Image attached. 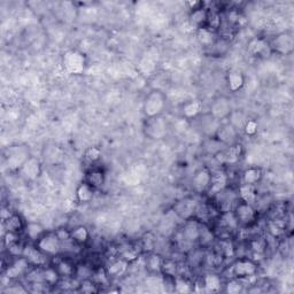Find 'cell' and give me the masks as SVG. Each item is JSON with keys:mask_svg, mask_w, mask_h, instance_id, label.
Masks as SVG:
<instances>
[{"mask_svg": "<svg viewBox=\"0 0 294 294\" xmlns=\"http://www.w3.org/2000/svg\"><path fill=\"white\" fill-rule=\"evenodd\" d=\"M165 104H167V99L162 92L159 90L151 91L146 95L144 104H142V110H144L145 116L147 118L160 116L165 108Z\"/></svg>", "mask_w": 294, "mask_h": 294, "instance_id": "cell-1", "label": "cell"}, {"mask_svg": "<svg viewBox=\"0 0 294 294\" xmlns=\"http://www.w3.org/2000/svg\"><path fill=\"white\" fill-rule=\"evenodd\" d=\"M85 54L78 50H69L62 55V64L66 71L72 75L83 74L86 68Z\"/></svg>", "mask_w": 294, "mask_h": 294, "instance_id": "cell-2", "label": "cell"}, {"mask_svg": "<svg viewBox=\"0 0 294 294\" xmlns=\"http://www.w3.org/2000/svg\"><path fill=\"white\" fill-rule=\"evenodd\" d=\"M36 246L47 256H58L61 252L62 242L60 240L58 234L54 232H45L36 242Z\"/></svg>", "mask_w": 294, "mask_h": 294, "instance_id": "cell-3", "label": "cell"}, {"mask_svg": "<svg viewBox=\"0 0 294 294\" xmlns=\"http://www.w3.org/2000/svg\"><path fill=\"white\" fill-rule=\"evenodd\" d=\"M30 266L32 265L24 256H17L5 269V277L9 280H16L29 273Z\"/></svg>", "mask_w": 294, "mask_h": 294, "instance_id": "cell-4", "label": "cell"}, {"mask_svg": "<svg viewBox=\"0 0 294 294\" xmlns=\"http://www.w3.org/2000/svg\"><path fill=\"white\" fill-rule=\"evenodd\" d=\"M259 266L251 259H239L232 265L233 277L239 279H248L257 274Z\"/></svg>", "mask_w": 294, "mask_h": 294, "instance_id": "cell-5", "label": "cell"}, {"mask_svg": "<svg viewBox=\"0 0 294 294\" xmlns=\"http://www.w3.org/2000/svg\"><path fill=\"white\" fill-rule=\"evenodd\" d=\"M233 214L236 216L238 220V224L241 225H252L256 222L257 219V211L253 207V205L247 204V202L240 201L236 206V208L233 210Z\"/></svg>", "mask_w": 294, "mask_h": 294, "instance_id": "cell-6", "label": "cell"}, {"mask_svg": "<svg viewBox=\"0 0 294 294\" xmlns=\"http://www.w3.org/2000/svg\"><path fill=\"white\" fill-rule=\"evenodd\" d=\"M26 259L30 262L32 266H46L48 265V257L46 254H44L38 247L36 246L35 242L32 243H26L23 246L22 254Z\"/></svg>", "mask_w": 294, "mask_h": 294, "instance_id": "cell-7", "label": "cell"}, {"mask_svg": "<svg viewBox=\"0 0 294 294\" xmlns=\"http://www.w3.org/2000/svg\"><path fill=\"white\" fill-rule=\"evenodd\" d=\"M167 122L161 116L147 118V122L145 123L146 136H149L152 139H162L167 135Z\"/></svg>", "mask_w": 294, "mask_h": 294, "instance_id": "cell-8", "label": "cell"}, {"mask_svg": "<svg viewBox=\"0 0 294 294\" xmlns=\"http://www.w3.org/2000/svg\"><path fill=\"white\" fill-rule=\"evenodd\" d=\"M270 47L273 53H278L280 55H287L292 53L294 48L293 36L288 32H283V34L277 35L270 43Z\"/></svg>", "mask_w": 294, "mask_h": 294, "instance_id": "cell-9", "label": "cell"}, {"mask_svg": "<svg viewBox=\"0 0 294 294\" xmlns=\"http://www.w3.org/2000/svg\"><path fill=\"white\" fill-rule=\"evenodd\" d=\"M21 177L24 178L26 181L34 182L36 179H38L41 175V164L40 161L35 158V156H30L22 167L18 169Z\"/></svg>", "mask_w": 294, "mask_h": 294, "instance_id": "cell-10", "label": "cell"}, {"mask_svg": "<svg viewBox=\"0 0 294 294\" xmlns=\"http://www.w3.org/2000/svg\"><path fill=\"white\" fill-rule=\"evenodd\" d=\"M247 52L251 54V57L264 59L269 58L273 54V51L270 47V43L263 38H254L250 41L247 47Z\"/></svg>", "mask_w": 294, "mask_h": 294, "instance_id": "cell-11", "label": "cell"}, {"mask_svg": "<svg viewBox=\"0 0 294 294\" xmlns=\"http://www.w3.org/2000/svg\"><path fill=\"white\" fill-rule=\"evenodd\" d=\"M242 155V146L240 144H232L228 147V150L222 151L215 154L216 160L219 163H236Z\"/></svg>", "mask_w": 294, "mask_h": 294, "instance_id": "cell-12", "label": "cell"}, {"mask_svg": "<svg viewBox=\"0 0 294 294\" xmlns=\"http://www.w3.org/2000/svg\"><path fill=\"white\" fill-rule=\"evenodd\" d=\"M8 152H9V154L7 156L8 167L9 169H13V170L20 169L23 165V163H24L26 161L30 158V156L29 158H17V156L29 154V151H28V149L24 146H12V147H9Z\"/></svg>", "mask_w": 294, "mask_h": 294, "instance_id": "cell-13", "label": "cell"}, {"mask_svg": "<svg viewBox=\"0 0 294 294\" xmlns=\"http://www.w3.org/2000/svg\"><path fill=\"white\" fill-rule=\"evenodd\" d=\"M197 207H198V204L194 199L185 198V199L178 201L177 204L175 205L174 209H175V213H176L179 217H182L184 219H190L195 216Z\"/></svg>", "mask_w": 294, "mask_h": 294, "instance_id": "cell-14", "label": "cell"}, {"mask_svg": "<svg viewBox=\"0 0 294 294\" xmlns=\"http://www.w3.org/2000/svg\"><path fill=\"white\" fill-rule=\"evenodd\" d=\"M231 114V104L228 98L219 96L215 99L210 106V115L216 119H222L228 117Z\"/></svg>", "mask_w": 294, "mask_h": 294, "instance_id": "cell-15", "label": "cell"}, {"mask_svg": "<svg viewBox=\"0 0 294 294\" xmlns=\"http://www.w3.org/2000/svg\"><path fill=\"white\" fill-rule=\"evenodd\" d=\"M211 182V172H209L207 168H202L194 174L192 178V185L193 188L197 192H207L210 186Z\"/></svg>", "mask_w": 294, "mask_h": 294, "instance_id": "cell-16", "label": "cell"}, {"mask_svg": "<svg viewBox=\"0 0 294 294\" xmlns=\"http://www.w3.org/2000/svg\"><path fill=\"white\" fill-rule=\"evenodd\" d=\"M201 230V222L197 218L186 219V223L183 229V238L187 242H195L199 240Z\"/></svg>", "mask_w": 294, "mask_h": 294, "instance_id": "cell-17", "label": "cell"}, {"mask_svg": "<svg viewBox=\"0 0 294 294\" xmlns=\"http://www.w3.org/2000/svg\"><path fill=\"white\" fill-rule=\"evenodd\" d=\"M84 182L91 185L94 190H99V188L103 187L106 183V173L104 172V169L98 167L90 168L85 173Z\"/></svg>", "mask_w": 294, "mask_h": 294, "instance_id": "cell-18", "label": "cell"}, {"mask_svg": "<svg viewBox=\"0 0 294 294\" xmlns=\"http://www.w3.org/2000/svg\"><path fill=\"white\" fill-rule=\"evenodd\" d=\"M53 266L55 270L58 271L61 278H69V277H75L76 274V265L74 264L69 259L66 257H57Z\"/></svg>", "mask_w": 294, "mask_h": 294, "instance_id": "cell-19", "label": "cell"}, {"mask_svg": "<svg viewBox=\"0 0 294 294\" xmlns=\"http://www.w3.org/2000/svg\"><path fill=\"white\" fill-rule=\"evenodd\" d=\"M228 176L223 172H215L211 173V182L208 188L209 195H217L218 193L222 192L227 187Z\"/></svg>", "mask_w": 294, "mask_h": 294, "instance_id": "cell-20", "label": "cell"}, {"mask_svg": "<svg viewBox=\"0 0 294 294\" xmlns=\"http://www.w3.org/2000/svg\"><path fill=\"white\" fill-rule=\"evenodd\" d=\"M3 225L6 231L8 232H14L20 234L22 231H24L26 229V223L23 218L21 217V215L18 214H12L9 217H7L5 220H3Z\"/></svg>", "mask_w": 294, "mask_h": 294, "instance_id": "cell-21", "label": "cell"}, {"mask_svg": "<svg viewBox=\"0 0 294 294\" xmlns=\"http://www.w3.org/2000/svg\"><path fill=\"white\" fill-rule=\"evenodd\" d=\"M227 82H228V87L231 92H238L239 90H241L243 85H245V76L241 71L237 70V69H233V70H230L227 75Z\"/></svg>", "mask_w": 294, "mask_h": 294, "instance_id": "cell-22", "label": "cell"}, {"mask_svg": "<svg viewBox=\"0 0 294 294\" xmlns=\"http://www.w3.org/2000/svg\"><path fill=\"white\" fill-rule=\"evenodd\" d=\"M238 197L240 198V201L253 205V202H255L257 198L256 185H251V184H241L238 190Z\"/></svg>", "mask_w": 294, "mask_h": 294, "instance_id": "cell-23", "label": "cell"}, {"mask_svg": "<svg viewBox=\"0 0 294 294\" xmlns=\"http://www.w3.org/2000/svg\"><path fill=\"white\" fill-rule=\"evenodd\" d=\"M208 14H209V11L208 9H206L205 7L195 9V11H192L190 13V16H188V20H190L191 26L198 28V29L202 27H206L207 20H208Z\"/></svg>", "mask_w": 294, "mask_h": 294, "instance_id": "cell-24", "label": "cell"}, {"mask_svg": "<svg viewBox=\"0 0 294 294\" xmlns=\"http://www.w3.org/2000/svg\"><path fill=\"white\" fill-rule=\"evenodd\" d=\"M236 137H237L236 129L232 126H230V124L222 127L219 126L217 131L215 133V138L218 141L222 142V144H230V142H232L231 140H233Z\"/></svg>", "mask_w": 294, "mask_h": 294, "instance_id": "cell-25", "label": "cell"}, {"mask_svg": "<svg viewBox=\"0 0 294 294\" xmlns=\"http://www.w3.org/2000/svg\"><path fill=\"white\" fill-rule=\"evenodd\" d=\"M94 188L89 185L86 182L81 183L76 188V198L78 202L82 204H87V202L92 201L94 198Z\"/></svg>", "mask_w": 294, "mask_h": 294, "instance_id": "cell-26", "label": "cell"}, {"mask_svg": "<svg viewBox=\"0 0 294 294\" xmlns=\"http://www.w3.org/2000/svg\"><path fill=\"white\" fill-rule=\"evenodd\" d=\"M45 232H46L45 228L38 222L27 223L26 229H24V233L27 238L32 242H36Z\"/></svg>", "mask_w": 294, "mask_h": 294, "instance_id": "cell-27", "label": "cell"}, {"mask_svg": "<svg viewBox=\"0 0 294 294\" xmlns=\"http://www.w3.org/2000/svg\"><path fill=\"white\" fill-rule=\"evenodd\" d=\"M263 177V172L259 167H251L247 168L242 173V184H251V185H256L257 183L261 182Z\"/></svg>", "mask_w": 294, "mask_h": 294, "instance_id": "cell-28", "label": "cell"}, {"mask_svg": "<svg viewBox=\"0 0 294 294\" xmlns=\"http://www.w3.org/2000/svg\"><path fill=\"white\" fill-rule=\"evenodd\" d=\"M70 232H71V240L74 243H76V245L78 246L85 245V243L89 241L90 232L84 225H78V227L70 230Z\"/></svg>", "mask_w": 294, "mask_h": 294, "instance_id": "cell-29", "label": "cell"}, {"mask_svg": "<svg viewBox=\"0 0 294 294\" xmlns=\"http://www.w3.org/2000/svg\"><path fill=\"white\" fill-rule=\"evenodd\" d=\"M201 109H202V104L200 103V101L192 100V101H188V103H186L183 106L182 113L184 117L191 119V118H195L198 115L201 113Z\"/></svg>", "mask_w": 294, "mask_h": 294, "instance_id": "cell-30", "label": "cell"}, {"mask_svg": "<svg viewBox=\"0 0 294 294\" xmlns=\"http://www.w3.org/2000/svg\"><path fill=\"white\" fill-rule=\"evenodd\" d=\"M222 278L216 274H207L204 277V287L208 292H218L222 287Z\"/></svg>", "mask_w": 294, "mask_h": 294, "instance_id": "cell-31", "label": "cell"}, {"mask_svg": "<svg viewBox=\"0 0 294 294\" xmlns=\"http://www.w3.org/2000/svg\"><path fill=\"white\" fill-rule=\"evenodd\" d=\"M197 37L199 43L206 46V47H211L215 44V32L208 29L207 27L199 28L197 32Z\"/></svg>", "mask_w": 294, "mask_h": 294, "instance_id": "cell-32", "label": "cell"}, {"mask_svg": "<svg viewBox=\"0 0 294 294\" xmlns=\"http://www.w3.org/2000/svg\"><path fill=\"white\" fill-rule=\"evenodd\" d=\"M128 263L129 262H127L123 259L114 261L113 263L109 264V266L107 268V274L109 277H118V276H121L122 274L126 273Z\"/></svg>", "mask_w": 294, "mask_h": 294, "instance_id": "cell-33", "label": "cell"}, {"mask_svg": "<svg viewBox=\"0 0 294 294\" xmlns=\"http://www.w3.org/2000/svg\"><path fill=\"white\" fill-rule=\"evenodd\" d=\"M224 286H225V292L227 293L238 294V293H241L243 291V287H245V285H243L242 279H239V278L234 277L233 279H231L230 282L225 284Z\"/></svg>", "mask_w": 294, "mask_h": 294, "instance_id": "cell-34", "label": "cell"}, {"mask_svg": "<svg viewBox=\"0 0 294 294\" xmlns=\"http://www.w3.org/2000/svg\"><path fill=\"white\" fill-rule=\"evenodd\" d=\"M99 286L100 285L96 283L95 280H93L92 278H87L81 280L78 291H81L83 293H96L99 292Z\"/></svg>", "mask_w": 294, "mask_h": 294, "instance_id": "cell-35", "label": "cell"}, {"mask_svg": "<svg viewBox=\"0 0 294 294\" xmlns=\"http://www.w3.org/2000/svg\"><path fill=\"white\" fill-rule=\"evenodd\" d=\"M162 262L163 260L161 259L159 255L156 254H152L149 256L146 262V266L147 269L152 273H161V269H162Z\"/></svg>", "mask_w": 294, "mask_h": 294, "instance_id": "cell-36", "label": "cell"}, {"mask_svg": "<svg viewBox=\"0 0 294 294\" xmlns=\"http://www.w3.org/2000/svg\"><path fill=\"white\" fill-rule=\"evenodd\" d=\"M101 155H103V152H101L99 147L92 146V147H89V149L85 151L84 158L87 162L96 163L101 159Z\"/></svg>", "mask_w": 294, "mask_h": 294, "instance_id": "cell-37", "label": "cell"}, {"mask_svg": "<svg viewBox=\"0 0 294 294\" xmlns=\"http://www.w3.org/2000/svg\"><path fill=\"white\" fill-rule=\"evenodd\" d=\"M285 228H286V224L282 219H274L269 223V231L275 237L283 234L285 232Z\"/></svg>", "mask_w": 294, "mask_h": 294, "instance_id": "cell-38", "label": "cell"}, {"mask_svg": "<svg viewBox=\"0 0 294 294\" xmlns=\"http://www.w3.org/2000/svg\"><path fill=\"white\" fill-rule=\"evenodd\" d=\"M192 285L187 282L186 279L176 277L175 278V292L178 293H188L192 292Z\"/></svg>", "mask_w": 294, "mask_h": 294, "instance_id": "cell-39", "label": "cell"}, {"mask_svg": "<svg viewBox=\"0 0 294 294\" xmlns=\"http://www.w3.org/2000/svg\"><path fill=\"white\" fill-rule=\"evenodd\" d=\"M161 271L167 276H173V277H177V264L173 261H163L162 262V269Z\"/></svg>", "mask_w": 294, "mask_h": 294, "instance_id": "cell-40", "label": "cell"}, {"mask_svg": "<svg viewBox=\"0 0 294 294\" xmlns=\"http://www.w3.org/2000/svg\"><path fill=\"white\" fill-rule=\"evenodd\" d=\"M55 233L58 234L59 239H60V240H61L62 246L64 245V243L72 242L70 230H67V229H64V228H60V229H58V230H55Z\"/></svg>", "mask_w": 294, "mask_h": 294, "instance_id": "cell-41", "label": "cell"}, {"mask_svg": "<svg viewBox=\"0 0 294 294\" xmlns=\"http://www.w3.org/2000/svg\"><path fill=\"white\" fill-rule=\"evenodd\" d=\"M243 130H245L247 136L256 135V132H257V123L255 121H253V119H250V121L246 122L245 127H243Z\"/></svg>", "mask_w": 294, "mask_h": 294, "instance_id": "cell-42", "label": "cell"}, {"mask_svg": "<svg viewBox=\"0 0 294 294\" xmlns=\"http://www.w3.org/2000/svg\"><path fill=\"white\" fill-rule=\"evenodd\" d=\"M252 248H253V251H255L257 253H262L264 251V248H265V245H264V241H262V240H254L252 243Z\"/></svg>", "mask_w": 294, "mask_h": 294, "instance_id": "cell-43", "label": "cell"}, {"mask_svg": "<svg viewBox=\"0 0 294 294\" xmlns=\"http://www.w3.org/2000/svg\"><path fill=\"white\" fill-rule=\"evenodd\" d=\"M186 5L188 6V8L191 9V12L195 11V9H199V8L204 7V3L198 2V0H195V2H188V3H186Z\"/></svg>", "mask_w": 294, "mask_h": 294, "instance_id": "cell-44", "label": "cell"}]
</instances>
